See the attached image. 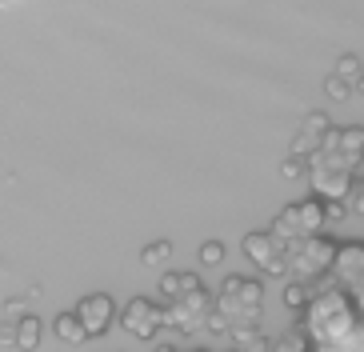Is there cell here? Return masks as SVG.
<instances>
[{
    "mask_svg": "<svg viewBox=\"0 0 364 352\" xmlns=\"http://www.w3.org/2000/svg\"><path fill=\"white\" fill-rule=\"evenodd\" d=\"M196 288H204L196 272H164V277H161V297L168 300V304L184 300L188 292H196Z\"/></svg>",
    "mask_w": 364,
    "mask_h": 352,
    "instance_id": "10",
    "label": "cell"
},
{
    "mask_svg": "<svg viewBox=\"0 0 364 352\" xmlns=\"http://www.w3.org/2000/svg\"><path fill=\"white\" fill-rule=\"evenodd\" d=\"M73 312L80 316V324H85V332H88V341H92V336H105V332L120 320V312H117V304H112V297H108V292H92V297H85Z\"/></svg>",
    "mask_w": 364,
    "mask_h": 352,
    "instance_id": "8",
    "label": "cell"
},
{
    "mask_svg": "<svg viewBox=\"0 0 364 352\" xmlns=\"http://www.w3.org/2000/svg\"><path fill=\"white\" fill-rule=\"evenodd\" d=\"M324 228H328V208H324V201L309 196V201H300V204H289V208L277 216V224H272V236H277L280 245L292 248L296 240L324 236Z\"/></svg>",
    "mask_w": 364,
    "mask_h": 352,
    "instance_id": "4",
    "label": "cell"
},
{
    "mask_svg": "<svg viewBox=\"0 0 364 352\" xmlns=\"http://www.w3.org/2000/svg\"><path fill=\"white\" fill-rule=\"evenodd\" d=\"M240 248H245L248 265L260 268L264 277H289V245H280L272 228L268 233H248Z\"/></svg>",
    "mask_w": 364,
    "mask_h": 352,
    "instance_id": "6",
    "label": "cell"
},
{
    "mask_svg": "<svg viewBox=\"0 0 364 352\" xmlns=\"http://www.w3.org/2000/svg\"><path fill=\"white\" fill-rule=\"evenodd\" d=\"M312 344H309V336H304V329H292V332H284V336H277L272 341V352H309Z\"/></svg>",
    "mask_w": 364,
    "mask_h": 352,
    "instance_id": "16",
    "label": "cell"
},
{
    "mask_svg": "<svg viewBox=\"0 0 364 352\" xmlns=\"http://www.w3.org/2000/svg\"><path fill=\"white\" fill-rule=\"evenodd\" d=\"M328 132H332V124H328V117L324 112H312L304 124H300V132L292 137V144H289V156H296V160H309V156H316L321 152V144L328 140Z\"/></svg>",
    "mask_w": 364,
    "mask_h": 352,
    "instance_id": "9",
    "label": "cell"
},
{
    "mask_svg": "<svg viewBox=\"0 0 364 352\" xmlns=\"http://www.w3.org/2000/svg\"><path fill=\"white\" fill-rule=\"evenodd\" d=\"M360 172L341 149H336V128L328 132V140L321 144L316 156H309V184H312V196L324 204H348Z\"/></svg>",
    "mask_w": 364,
    "mask_h": 352,
    "instance_id": "2",
    "label": "cell"
},
{
    "mask_svg": "<svg viewBox=\"0 0 364 352\" xmlns=\"http://www.w3.org/2000/svg\"><path fill=\"white\" fill-rule=\"evenodd\" d=\"M41 336H44V324L36 316H21V320H16V348H21V352H36V348H41Z\"/></svg>",
    "mask_w": 364,
    "mask_h": 352,
    "instance_id": "13",
    "label": "cell"
},
{
    "mask_svg": "<svg viewBox=\"0 0 364 352\" xmlns=\"http://www.w3.org/2000/svg\"><path fill=\"white\" fill-rule=\"evenodd\" d=\"M140 260H144L149 268H164L172 260V245L168 240H156V245H149L144 252H140Z\"/></svg>",
    "mask_w": 364,
    "mask_h": 352,
    "instance_id": "17",
    "label": "cell"
},
{
    "mask_svg": "<svg viewBox=\"0 0 364 352\" xmlns=\"http://www.w3.org/2000/svg\"><path fill=\"white\" fill-rule=\"evenodd\" d=\"M312 297H316V284H296V280H289L284 284V304L296 312H304L312 304Z\"/></svg>",
    "mask_w": 364,
    "mask_h": 352,
    "instance_id": "14",
    "label": "cell"
},
{
    "mask_svg": "<svg viewBox=\"0 0 364 352\" xmlns=\"http://www.w3.org/2000/svg\"><path fill=\"white\" fill-rule=\"evenodd\" d=\"M348 213H353V216H364V176L356 181L353 196H348Z\"/></svg>",
    "mask_w": 364,
    "mask_h": 352,
    "instance_id": "21",
    "label": "cell"
},
{
    "mask_svg": "<svg viewBox=\"0 0 364 352\" xmlns=\"http://www.w3.org/2000/svg\"><path fill=\"white\" fill-rule=\"evenodd\" d=\"M280 176H284V181H300V176L309 181V160H296V156H289L284 164H280Z\"/></svg>",
    "mask_w": 364,
    "mask_h": 352,
    "instance_id": "19",
    "label": "cell"
},
{
    "mask_svg": "<svg viewBox=\"0 0 364 352\" xmlns=\"http://www.w3.org/2000/svg\"><path fill=\"white\" fill-rule=\"evenodd\" d=\"M356 324H360V309L353 304V297H348L344 288L332 284V277L321 280L312 304L304 309V320H300L309 344L312 348H316V344H348Z\"/></svg>",
    "mask_w": 364,
    "mask_h": 352,
    "instance_id": "1",
    "label": "cell"
},
{
    "mask_svg": "<svg viewBox=\"0 0 364 352\" xmlns=\"http://www.w3.org/2000/svg\"><path fill=\"white\" fill-rule=\"evenodd\" d=\"M336 252H341V245L328 240V236L296 240L289 248V280H296V284H321V280H328L332 265H336Z\"/></svg>",
    "mask_w": 364,
    "mask_h": 352,
    "instance_id": "3",
    "label": "cell"
},
{
    "mask_svg": "<svg viewBox=\"0 0 364 352\" xmlns=\"http://www.w3.org/2000/svg\"><path fill=\"white\" fill-rule=\"evenodd\" d=\"M332 76H341L344 85H360V76H364V60L360 56H341V60H336V68H332Z\"/></svg>",
    "mask_w": 364,
    "mask_h": 352,
    "instance_id": "15",
    "label": "cell"
},
{
    "mask_svg": "<svg viewBox=\"0 0 364 352\" xmlns=\"http://www.w3.org/2000/svg\"><path fill=\"white\" fill-rule=\"evenodd\" d=\"M156 352H181V348H172V344H161V348H156Z\"/></svg>",
    "mask_w": 364,
    "mask_h": 352,
    "instance_id": "22",
    "label": "cell"
},
{
    "mask_svg": "<svg viewBox=\"0 0 364 352\" xmlns=\"http://www.w3.org/2000/svg\"><path fill=\"white\" fill-rule=\"evenodd\" d=\"M324 92H328L332 100H353V85H344L341 76H328V80H324Z\"/></svg>",
    "mask_w": 364,
    "mask_h": 352,
    "instance_id": "20",
    "label": "cell"
},
{
    "mask_svg": "<svg viewBox=\"0 0 364 352\" xmlns=\"http://www.w3.org/2000/svg\"><path fill=\"white\" fill-rule=\"evenodd\" d=\"M213 309H216V297L208 292V288H196V292H188L184 300H176V304L164 309V332H176V336H200V332H208Z\"/></svg>",
    "mask_w": 364,
    "mask_h": 352,
    "instance_id": "5",
    "label": "cell"
},
{
    "mask_svg": "<svg viewBox=\"0 0 364 352\" xmlns=\"http://www.w3.org/2000/svg\"><path fill=\"white\" fill-rule=\"evenodd\" d=\"M200 265H204V268L225 265V245H220V240H208V245H200Z\"/></svg>",
    "mask_w": 364,
    "mask_h": 352,
    "instance_id": "18",
    "label": "cell"
},
{
    "mask_svg": "<svg viewBox=\"0 0 364 352\" xmlns=\"http://www.w3.org/2000/svg\"><path fill=\"white\" fill-rule=\"evenodd\" d=\"M336 149L356 164V172L364 176V128L360 124H348V128H336Z\"/></svg>",
    "mask_w": 364,
    "mask_h": 352,
    "instance_id": "11",
    "label": "cell"
},
{
    "mask_svg": "<svg viewBox=\"0 0 364 352\" xmlns=\"http://www.w3.org/2000/svg\"><path fill=\"white\" fill-rule=\"evenodd\" d=\"M356 92H360V96H364V76H360V85H356Z\"/></svg>",
    "mask_w": 364,
    "mask_h": 352,
    "instance_id": "23",
    "label": "cell"
},
{
    "mask_svg": "<svg viewBox=\"0 0 364 352\" xmlns=\"http://www.w3.org/2000/svg\"><path fill=\"white\" fill-rule=\"evenodd\" d=\"M120 329L129 332V336H136V341H156L164 332V309L144 297H132L120 309Z\"/></svg>",
    "mask_w": 364,
    "mask_h": 352,
    "instance_id": "7",
    "label": "cell"
},
{
    "mask_svg": "<svg viewBox=\"0 0 364 352\" xmlns=\"http://www.w3.org/2000/svg\"><path fill=\"white\" fill-rule=\"evenodd\" d=\"M53 336L60 344H85L88 341V332H85V324H80L76 312H60V316L53 320Z\"/></svg>",
    "mask_w": 364,
    "mask_h": 352,
    "instance_id": "12",
    "label": "cell"
}]
</instances>
